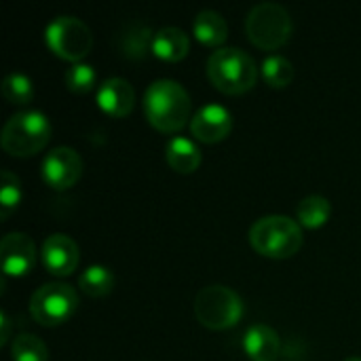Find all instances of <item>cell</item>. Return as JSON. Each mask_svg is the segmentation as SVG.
I'll return each instance as SVG.
<instances>
[{
	"label": "cell",
	"mask_w": 361,
	"mask_h": 361,
	"mask_svg": "<svg viewBox=\"0 0 361 361\" xmlns=\"http://www.w3.org/2000/svg\"><path fill=\"white\" fill-rule=\"evenodd\" d=\"M0 326H2V332H0V347H4L6 343H8V338H11V319H8V315L2 311L0 313Z\"/></svg>",
	"instance_id": "cell-26"
},
{
	"label": "cell",
	"mask_w": 361,
	"mask_h": 361,
	"mask_svg": "<svg viewBox=\"0 0 361 361\" xmlns=\"http://www.w3.org/2000/svg\"><path fill=\"white\" fill-rule=\"evenodd\" d=\"M192 135L203 144H218L233 131V116L224 106L207 104L190 121Z\"/></svg>",
	"instance_id": "cell-12"
},
{
	"label": "cell",
	"mask_w": 361,
	"mask_h": 361,
	"mask_svg": "<svg viewBox=\"0 0 361 361\" xmlns=\"http://www.w3.org/2000/svg\"><path fill=\"white\" fill-rule=\"evenodd\" d=\"M47 47L61 59L80 63L85 55L91 53L93 34L85 21L74 15H59L55 17L44 32Z\"/></svg>",
	"instance_id": "cell-7"
},
{
	"label": "cell",
	"mask_w": 361,
	"mask_h": 361,
	"mask_svg": "<svg viewBox=\"0 0 361 361\" xmlns=\"http://www.w3.org/2000/svg\"><path fill=\"white\" fill-rule=\"evenodd\" d=\"M195 38L207 47H220L228 38V25L216 11H201L192 21Z\"/></svg>",
	"instance_id": "cell-18"
},
{
	"label": "cell",
	"mask_w": 361,
	"mask_h": 361,
	"mask_svg": "<svg viewBox=\"0 0 361 361\" xmlns=\"http://www.w3.org/2000/svg\"><path fill=\"white\" fill-rule=\"evenodd\" d=\"M188 49H190V40L186 36L184 30L180 27H161L157 34H154V40H152V53L163 59V61H180L188 55Z\"/></svg>",
	"instance_id": "cell-15"
},
{
	"label": "cell",
	"mask_w": 361,
	"mask_h": 361,
	"mask_svg": "<svg viewBox=\"0 0 361 361\" xmlns=\"http://www.w3.org/2000/svg\"><path fill=\"white\" fill-rule=\"evenodd\" d=\"M302 243V226L288 216H264L250 228V245L264 258H292L300 252Z\"/></svg>",
	"instance_id": "cell-2"
},
{
	"label": "cell",
	"mask_w": 361,
	"mask_h": 361,
	"mask_svg": "<svg viewBox=\"0 0 361 361\" xmlns=\"http://www.w3.org/2000/svg\"><path fill=\"white\" fill-rule=\"evenodd\" d=\"M66 87L72 93H89L95 87V70L87 63H74L66 72Z\"/></svg>",
	"instance_id": "cell-25"
},
{
	"label": "cell",
	"mask_w": 361,
	"mask_h": 361,
	"mask_svg": "<svg viewBox=\"0 0 361 361\" xmlns=\"http://www.w3.org/2000/svg\"><path fill=\"white\" fill-rule=\"evenodd\" d=\"M195 315L207 330H228L241 322L243 300L226 286H207L195 298Z\"/></svg>",
	"instance_id": "cell-6"
},
{
	"label": "cell",
	"mask_w": 361,
	"mask_h": 361,
	"mask_svg": "<svg viewBox=\"0 0 361 361\" xmlns=\"http://www.w3.org/2000/svg\"><path fill=\"white\" fill-rule=\"evenodd\" d=\"M296 216H298V224L305 226V228H322L330 216H332V205L326 197L322 195H311V197H305L298 207H296Z\"/></svg>",
	"instance_id": "cell-19"
},
{
	"label": "cell",
	"mask_w": 361,
	"mask_h": 361,
	"mask_svg": "<svg viewBox=\"0 0 361 361\" xmlns=\"http://www.w3.org/2000/svg\"><path fill=\"white\" fill-rule=\"evenodd\" d=\"M135 104V91L125 78H108L97 89V106L112 118H125L131 114Z\"/></svg>",
	"instance_id": "cell-13"
},
{
	"label": "cell",
	"mask_w": 361,
	"mask_h": 361,
	"mask_svg": "<svg viewBox=\"0 0 361 361\" xmlns=\"http://www.w3.org/2000/svg\"><path fill=\"white\" fill-rule=\"evenodd\" d=\"M21 201V184L19 178L4 169L0 176V220H8V216L19 207Z\"/></svg>",
	"instance_id": "cell-24"
},
{
	"label": "cell",
	"mask_w": 361,
	"mask_h": 361,
	"mask_svg": "<svg viewBox=\"0 0 361 361\" xmlns=\"http://www.w3.org/2000/svg\"><path fill=\"white\" fill-rule=\"evenodd\" d=\"M262 76L273 89H286L294 80V66L281 55H271L262 63Z\"/></svg>",
	"instance_id": "cell-22"
},
{
	"label": "cell",
	"mask_w": 361,
	"mask_h": 361,
	"mask_svg": "<svg viewBox=\"0 0 361 361\" xmlns=\"http://www.w3.org/2000/svg\"><path fill=\"white\" fill-rule=\"evenodd\" d=\"M11 357L13 361H49V349L38 336L23 332L13 338Z\"/></svg>",
	"instance_id": "cell-21"
},
{
	"label": "cell",
	"mask_w": 361,
	"mask_h": 361,
	"mask_svg": "<svg viewBox=\"0 0 361 361\" xmlns=\"http://www.w3.org/2000/svg\"><path fill=\"white\" fill-rule=\"evenodd\" d=\"M82 176V159L74 148L59 146L44 157L42 180L55 190L72 188Z\"/></svg>",
	"instance_id": "cell-9"
},
{
	"label": "cell",
	"mask_w": 361,
	"mask_h": 361,
	"mask_svg": "<svg viewBox=\"0 0 361 361\" xmlns=\"http://www.w3.org/2000/svg\"><path fill=\"white\" fill-rule=\"evenodd\" d=\"M78 288L89 298H104L114 288V275L110 269L102 264H93L78 277Z\"/></svg>",
	"instance_id": "cell-20"
},
{
	"label": "cell",
	"mask_w": 361,
	"mask_h": 361,
	"mask_svg": "<svg viewBox=\"0 0 361 361\" xmlns=\"http://www.w3.org/2000/svg\"><path fill=\"white\" fill-rule=\"evenodd\" d=\"M78 309V294L66 283H44L30 300V315L44 328L66 324Z\"/></svg>",
	"instance_id": "cell-8"
},
{
	"label": "cell",
	"mask_w": 361,
	"mask_h": 361,
	"mask_svg": "<svg viewBox=\"0 0 361 361\" xmlns=\"http://www.w3.org/2000/svg\"><path fill=\"white\" fill-rule=\"evenodd\" d=\"M292 17L286 6L277 2L256 4L245 19V32L254 47L262 51H277L292 38Z\"/></svg>",
	"instance_id": "cell-5"
},
{
	"label": "cell",
	"mask_w": 361,
	"mask_h": 361,
	"mask_svg": "<svg viewBox=\"0 0 361 361\" xmlns=\"http://www.w3.org/2000/svg\"><path fill=\"white\" fill-rule=\"evenodd\" d=\"M347 361H361V357H349Z\"/></svg>",
	"instance_id": "cell-27"
},
{
	"label": "cell",
	"mask_w": 361,
	"mask_h": 361,
	"mask_svg": "<svg viewBox=\"0 0 361 361\" xmlns=\"http://www.w3.org/2000/svg\"><path fill=\"white\" fill-rule=\"evenodd\" d=\"M192 102L188 91L169 78L154 80L144 95V112L148 123L161 133H178L190 118Z\"/></svg>",
	"instance_id": "cell-1"
},
{
	"label": "cell",
	"mask_w": 361,
	"mask_h": 361,
	"mask_svg": "<svg viewBox=\"0 0 361 361\" xmlns=\"http://www.w3.org/2000/svg\"><path fill=\"white\" fill-rule=\"evenodd\" d=\"M51 131V123L42 112H17L6 121L0 144L11 157L27 159L38 154L49 144Z\"/></svg>",
	"instance_id": "cell-4"
},
{
	"label": "cell",
	"mask_w": 361,
	"mask_h": 361,
	"mask_svg": "<svg viewBox=\"0 0 361 361\" xmlns=\"http://www.w3.org/2000/svg\"><path fill=\"white\" fill-rule=\"evenodd\" d=\"M167 165L176 171V173H195L203 161L201 150L195 142L186 140V137H173L167 144V152H165Z\"/></svg>",
	"instance_id": "cell-17"
},
{
	"label": "cell",
	"mask_w": 361,
	"mask_h": 361,
	"mask_svg": "<svg viewBox=\"0 0 361 361\" xmlns=\"http://www.w3.org/2000/svg\"><path fill=\"white\" fill-rule=\"evenodd\" d=\"M40 256H42L44 269L55 277L72 275L78 267V260H80V252H78L76 241L68 235H61V233L44 239Z\"/></svg>",
	"instance_id": "cell-10"
},
{
	"label": "cell",
	"mask_w": 361,
	"mask_h": 361,
	"mask_svg": "<svg viewBox=\"0 0 361 361\" xmlns=\"http://www.w3.org/2000/svg\"><path fill=\"white\" fill-rule=\"evenodd\" d=\"M2 95L8 104L15 106H27L34 99V85L25 74L13 72L2 82Z\"/></svg>",
	"instance_id": "cell-23"
},
{
	"label": "cell",
	"mask_w": 361,
	"mask_h": 361,
	"mask_svg": "<svg viewBox=\"0 0 361 361\" xmlns=\"http://www.w3.org/2000/svg\"><path fill=\"white\" fill-rule=\"evenodd\" d=\"M243 349L252 361H275L281 353V338L273 328L258 324L245 332Z\"/></svg>",
	"instance_id": "cell-14"
},
{
	"label": "cell",
	"mask_w": 361,
	"mask_h": 361,
	"mask_svg": "<svg viewBox=\"0 0 361 361\" xmlns=\"http://www.w3.org/2000/svg\"><path fill=\"white\" fill-rule=\"evenodd\" d=\"M154 34L142 21H129L118 32V47L121 53L129 59H142L152 49Z\"/></svg>",
	"instance_id": "cell-16"
},
{
	"label": "cell",
	"mask_w": 361,
	"mask_h": 361,
	"mask_svg": "<svg viewBox=\"0 0 361 361\" xmlns=\"http://www.w3.org/2000/svg\"><path fill=\"white\" fill-rule=\"evenodd\" d=\"M0 260L6 277H23L36 264V245L23 233H11L0 243Z\"/></svg>",
	"instance_id": "cell-11"
},
{
	"label": "cell",
	"mask_w": 361,
	"mask_h": 361,
	"mask_svg": "<svg viewBox=\"0 0 361 361\" xmlns=\"http://www.w3.org/2000/svg\"><path fill=\"white\" fill-rule=\"evenodd\" d=\"M207 76L218 91L226 95H241L254 89L258 68L241 49H218L207 59Z\"/></svg>",
	"instance_id": "cell-3"
}]
</instances>
